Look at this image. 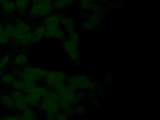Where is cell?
<instances>
[{
  "mask_svg": "<svg viewBox=\"0 0 160 120\" xmlns=\"http://www.w3.org/2000/svg\"><path fill=\"white\" fill-rule=\"evenodd\" d=\"M39 108L44 112L47 118H54L55 114L59 111L58 95L55 90H48L43 96Z\"/></svg>",
  "mask_w": 160,
  "mask_h": 120,
  "instance_id": "obj_1",
  "label": "cell"
},
{
  "mask_svg": "<svg viewBox=\"0 0 160 120\" xmlns=\"http://www.w3.org/2000/svg\"><path fill=\"white\" fill-rule=\"evenodd\" d=\"M13 40L19 46L25 47L32 43V28L28 22L18 20L14 25Z\"/></svg>",
  "mask_w": 160,
  "mask_h": 120,
  "instance_id": "obj_2",
  "label": "cell"
},
{
  "mask_svg": "<svg viewBox=\"0 0 160 120\" xmlns=\"http://www.w3.org/2000/svg\"><path fill=\"white\" fill-rule=\"evenodd\" d=\"M67 85L72 91L90 90L94 82L92 79L85 75L73 76L67 79Z\"/></svg>",
  "mask_w": 160,
  "mask_h": 120,
  "instance_id": "obj_3",
  "label": "cell"
},
{
  "mask_svg": "<svg viewBox=\"0 0 160 120\" xmlns=\"http://www.w3.org/2000/svg\"><path fill=\"white\" fill-rule=\"evenodd\" d=\"M47 70L33 66H26L21 70L19 77L21 79L27 82L37 83L43 79Z\"/></svg>",
  "mask_w": 160,
  "mask_h": 120,
  "instance_id": "obj_4",
  "label": "cell"
},
{
  "mask_svg": "<svg viewBox=\"0 0 160 120\" xmlns=\"http://www.w3.org/2000/svg\"><path fill=\"white\" fill-rule=\"evenodd\" d=\"M62 16L58 14H50L45 17L43 25L46 29L45 36L47 38H55L59 30Z\"/></svg>",
  "mask_w": 160,
  "mask_h": 120,
  "instance_id": "obj_5",
  "label": "cell"
},
{
  "mask_svg": "<svg viewBox=\"0 0 160 120\" xmlns=\"http://www.w3.org/2000/svg\"><path fill=\"white\" fill-rule=\"evenodd\" d=\"M54 9L52 1L40 0L32 3L30 9V14L33 18L45 17L51 14Z\"/></svg>",
  "mask_w": 160,
  "mask_h": 120,
  "instance_id": "obj_6",
  "label": "cell"
},
{
  "mask_svg": "<svg viewBox=\"0 0 160 120\" xmlns=\"http://www.w3.org/2000/svg\"><path fill=\"white\" fill-rule=\"evenodd\" d=\"M68 79V75L62 71L56 70H47L43 78L46 87L55 89L61 83Z\"/></svg>",
  "mask_w": 160,
  "mask_h": 120,
  "instance_id": "obj_7",
  "label": "cell"
},
{
  "mask_svg": "<svg viewBox=\"0 0 160 120\" xmlns=\"http://www.w3.org/2000/svg\"><path fill=\"white\" fill-rule=\"evenodd\" d=\"M54 90L58 95V101L68 102L71 106L78 104L79 99L77 97L76 92L70 89L65 82L61 83Z\"/></svg>",
  "mask_w": 160,
  "mask_h": 120,
  "instance_id": "obj_8",
  "label": "cell"
},
{
  "mask_svg": "<svg viewBox=\"0 0 160 120\" xmlns=\"http://www.w3.org/2000/svg\"><path fill=\"white\" fill-rule=\"evenodd\" d=\"M78 44L69 38L64 39L62 46L64 52L75 64H80V53Z\"/></svg>",
  "mask_w": 160,
  "mask_h": 120,
  "instance_id": "obj_9",
  "label": "cell"
},
{
  "mask_svg": "<svg viewBox=\"0 0 160 120\" xmlns=\"http://www.w3.org/2000/svg\"><path fill=\"white\" fill-rule=\"evenodd\" d=\"M48 90L46 86L37 85L31 92L26 94L25 95L30 106L33 108L39 107L43 96Z\"/></svg>",
  "mask_w": 160,
  "mask_h": 120,
  "instance_id": "obj_10",
  "label": "cell"
},
{
  "mask_svg": "<svg viewBox=\"0 0 160 120\" xmlns=\"http://www.w3.org/2000/svg\"><path fill=\"white\" fill-rule=\"evenodd\" d=\"M10 95L14 102V108L18 111L23 112L30 108L25 94L19 91L13 89L11 91Z\"/></svg>",
  "mask_w": 160,
  "mask_h": 120,
  "instance_id": "obj_11",
  "label": "cell"
},
{
  "mask_svg": "<svg viewBox=\"0 0 160 120\" xmlns=\"http://www.w3.org/2000/svg\"><path fill=\"white\" fill-rule=\"evenodd\" d=\"M12 85L13 89L19 90L26 94L31 92L37 84L36 83L24 81L20 78H16L12 83Z\"/></svg>",
  "mask_w": 160,
  "mask_h": 120,
  "instance_id": "obj_12",
  "label": "cell"
},
{
  "mask_svg": "<svg viewBox=\"0 0 160 120\" xmlns=\"http://www.w3.org/2000/svg\"><path fill=\"white\" fill-rule=\"evenodd\" d=\"M46 29L43 24H40L32 31V43H37L45 36Z\"/></svg>",
  "mask_w": 160,
  "mask_h": 120,
  "instance_id": "obj_13",
  "label": "cell"
},
{
  "mask_svg": "<svg viewBox=\"0 0 160 120\" xmlns=\"http://www.w3.org/2000/svg\"><path fill=\"white\" fill-rule=\"evenodd\" d=\"M61 24L64 27L68 34L76 31L75 22L74 20L70 17H62Z\"/></svg>",
  "mask_w": 160,
  "mask_h": 120,
  "instance_id": "obj_14",
  "label": "cell"
},
{
  "mask_svg": "<svg viewBox=\"0 0 160 120\" xmlns=\"http://www.w3.org/2000/svg\"><path fill=\"white\" fill-rule=\"evenodd\" d=\"M13 64L16 67H25L28 62V55L25 53H19L16 55L12 60Z\"/></svg>",
  "mask_w": 160,
  "mask_h": 120,
  "instance_id": "obj_15",
  "label": "cell"
},
{
  "mask_svg": "<svg viewBox=\"0 0 160 120\" xmlns=\"http://www.w3.org/2000/svg\"><path fill=\"white\" fill-rule=\"evenodd\" d=\"M16 10L20 14H24L29 7L31 0H15Z\"/></svg>",
  "mask_w": 160,
  "mask_h": 120,
  "instance_id": "obj_16",
  "label": "cell"
},
{
  "mask_svg": "<svg viewBox=\"0 0 160 120\" xmlns=\"http://www.w3.org/2000/svg\"><path fill=\"white\" fill-rule=\"evenodd\" d=\"M0 101L2 105L8 109L14 108V102L10 94H2L0 96Z\"/></svg>",
  "mask_w": 160,
  "mask_h": 120,
  "instance_id": "obj_17",
  "label": "cell"
},
{
  "mask_svg": "<svg viewBox=\"0 0 160 120\" xmlns=\"http://www.w3.org/2000/svg\"><path fill=\"white\" fill-rule=\"evenodd\" d=\"M74 2V0H56L53 3V6L54 9L61 10L66 7L71 6Z\"/></svg>",
  "mask_w": 160,
  "mask_h": 120,
  "instance_id": "obj_18",
  "label": "cell"
},
{
  "mask_svg": "<svg viewBox=\"0 0 160 120\" xmlns=\"http://www.w3.org/2000/svg\"><path fill=\"white\" fill-rule=\"evenodd\" d=\"M1 6L2 10L7 14H12L16 10L14 2L12 0H8Z\"/></svg>",
  "mask_w": 160,
  "mask_h": 120,
  "instance_id": "obj_19",
  "label": "cell"
},
{
  "mask_svg": "<svg viewBox=\"0 0 160 120\" xmlns=\"http://www.w3.org/2000/svg\"><path fill=\"white\" fill-rule=\"evenodd\" d=\"M22 112L23 120H37L36 112L32 108L30 107Z\"/></svg>",
  "mask_w": 160,
  "mask_h": 120,
  "instance_id": "obj_20",
  "label": "cell"
},
{
  "mask_svg": "<svg viewBox=\"0 0 160 120\" xmlns=\"http://www.w3.org/2000/svg\"><path fill=\"white\" fill-rule=\"evenodd\" d=\"M16 78V76L12 73H6L3 74L0 80L2 83L9 85L12 84Z\"/></svg>",
  "mask_w": 160,
  "mask_h": 120,
  "instance_id": "obj_21",
  "label": "cell"
},
{
  "mask_svg": "<svg viewBox=\"0 0 160 120\" xmlns=\"http://www.w3.org/2000/svg\"><path fill=\"white\" fill-rule=\"evenodd\" d=\"M4 31L6 36L9 40L14 39L15 34L14 26L12 23H8L4 25Z\"/></svg>",
  "mask_w": 160,
  "mask_h": 120,
  "instance_id": "obj_22",
  "label": "cell"
},
{
  "mask_svg": "<svg viewBox=\"0 0 160 120\" xmlns=\"http://www.w3.org/2000/svg\"><path fill=\"white\" fill-rule=\"evenodd\" d=\"M80 7L84 10H94L95 5L92 0H80Z\"/></svg>",
  "mask_w": 160,
  "mask_h": 120,
  "instance_id": "obj_23",
  "label": "cell"
},
{
  "mask_svg": "<svg viewBox=\"0 0 160 120\" xmlns=\"http://www.w3.org/2000/svg\"><path fill=\"white\" fill-rule=\"evenodd\" d=\"M10 40L6 36L4 31V25L0 22V46H5L9 43Z\"/></svg>",
  "mask_w": 160,
  "mask_h": 120,
  "instance_id": "obj_24",
  "label": "cell"
},
{
  "mask_svg": "<svg viewBox=\"0 0 160 120\" xmlns=\"http://www.w3.org/2000/svg\"><path fill=\"white\" fill-rule=\"evenodd\" d=\"M11 62L10 54H5L0 59V69L3 70L9 67Z\"/></svg>",
  "mask_w": 160,
  "mask_h": 120,
  "instance_id": "obj_25",
  "label": "cell"
},
{
  "mask_svg": "<svg viewBox=\"0 0 160 120\" xmlns=\"http://www.w3.org/2000/svg\"><path fill=\"white\" fill-rule=\"evenodd\" d=\"M58 106L60 109L66 112L72 107L69 102L64 101H58Z\"/></svg>",
  "mask_w": 160,
  "mask_h": 120,
  "instance_id": "obj_26",
  "label": "cell"
},
{
  "mask_svg": "<svg viewBox=\"0 0 160 120\" xmlns=\"http://www.w3.org/2000/svg\"><path fill=\"white\" fill-rule=\"evenodd\" d=\"M0 120H23L20 114H9L2 117Z\"/></svg>",
  "mask_w": 160,
  "mask_h": 120,
  "instance_id": "obj_27",
  "label": "cell"
},
{
  "mask_svg": "<svg viewBox=\"0 0 160 120\" xmlns=\"http://www.w3.org/2000/svg\"><path fill=\"white\" fill-rule=\"evenodd\" d=\"M68 114L64 112H59L56 113L54 116V119L56 120H68Z\"/></svg>",
  "mask_w": 160,
  "mask_h": 120,
  "instance_id": "obj_28",
  "label": "cell"
},
{
  "mask_svg": "<svg viewBox=\"0 0 160 120\" xmlns=\"http://www.w3.org/2000/svg\"><path fill=\"white\" fill-rule=\"evenodd\" d=\"M68 35H69V39L79 43V37L76 31H74V32H72Z\"/></svg>",
  "mask_w": 160,
  "mask_h": 120,
  "instance_id": "obj_29",
  "label": "cell"
},
{
  "mask_svg": "<svg viewBox=\"0 0 160 120\" xmlns=\"http://www.w3.org/2000/svg\"><path fill=\"white\" fill-rule=\"evenodd\" d=\"M75 111L77 114L82 115V114H85L86 113V111H87V108L83 105H78L76 108Z\"/></svg>",
  "mask_w": 160,
  "mask_h": 120,
  "instance_id": "obj_30",
  "label": "cell"
},
{
  "mask_svg": "<svg viewBox=\"0 0 160 120\" xmlns=\"http://www.w3.org/2000/svg\"><path fill=\"white\" fill-rule=\"evenodd\" d=\"M93 26H94L88 20L85 21L83 24V28H84V30H90V29H92Z\"/></svg>",
  "mask_w": 160,
  "mask_h": 120,
  "instance_id": "obj_31",
  "label": "cell"
},
{
  "mask_svg": "<svg viewBox=\"0 0 160 120\" xmlns=\"http://www.w3.org/2000/svg\"><path fill=\"white\" fill-rule=\"evenodd\" d=\"M66 113L68 114L69 117H73L74 116H75V115L77 114L76 112L75 109L72 108V107H71V108L69 109V110L66 112Z\"/></svg>",
  "mask_w": 160,
  "mask_h": 120,
  "instance_id": "obj_32",
  "label": "cell"
},
{
  "mask_svg": "<svg viewBox=\"0 0 160 120\" xmlns=\"http://www.w3.org/2000/svg\"><path fill=\"white\" fill-rule=\"evenodd\" d=\"M77 97L78 99H84L86 97V94L83 91H78L76 93Z\"/></svg>",
  "mask_w": 160,
  "mask_h": 120,
  "instance_id": "obj_33",
  "label": "cell"
},
{
  "mask_svg": "<svg viewBox=\"0 0 160 120\" xmlns=\"http://www.w3.org/2000/svg\"><path fill=\"white\" fill-rule=\"evenodd\" d=\"M96 92L93 90H89L88 97L90 99H92L95 98L96 96Z\"/></svg>",
  "mask_w": 160,
  "mask_h": 120,
  "instance_id": "obj_34",
  "label": "cell"
},
{
  "mask_svg": "<svg viewBox=\"0 0 160 120\" xmlns=\"http://www.w3.org/2000/svg\"><path fill=\"white\" fill-rule=\"evenodd\" d=\"M21 71V70H20L18 68L15 67L13 68L12 73L14 75H15L16 77L17 76H18V77H19Z\"/></svg>",
  "mask_w": 160,
  "mask_h": 120,
  "instance_id": "obj_35",
  "label": "cell"
},
{
  "mask_svg": "<svg viewBox=\"0 0 160 120\" xmlns=\"http://www.w3.org/2000/svg\"><path fill=\"white\" fill-rule=\"evenodd\" d=\"M8 0H0V5H2L3 4V3L5 2H7Z\"/></svg>",
  "mask_w": 160,
  "mask_h": 120,
  "instance_id": "obj_36",
  "label": "cell"
},
{
  "mask_svg": "<svg viewBox=\"0 0 160 120\" xmlns=\"http://www.w3.org/2000/svg\"><path fill=\"white\" fill-rule=\"evenodd\" d=\"M40 1V0H31V2H32V3H35L37 2Z\"/></svg>",
  "mask_w": 160,
  "mask_h": 120,
  "instance_id": "obj_37",
  "label": "cell"
},
{
  "mask_svg": "<svg viewBox=\"0 0 160 120\" xmlns=\"http://www.w3.org/2000/svg\"><path fill=\"white\" fill-rule=\"evenodd\" d=\"M3 70H1V69H0V79L1 78L2 76L3 75Z\"/></svg>",
  "mask_w": 160,
  "mask_h": 120,
  "instance_id": "obj_38",
  "label": "cell"
},
{
  "mask_svg": "<svg viewBox=\"0 0 160 120\" xmlns=\"http://www.w3.org/2000/svg\"><path fill=\"white\" fill-rule=\"evenodd\" d=\"M56 120L54 118H47L46 120Z\"/></svg>",
  "mask_w": 160,
  "mask_h": 120,
  "instance_id": "obj_39",
  "label": "cell"
},
{
  "mask_svg": "<svg viewBox=\"0 0 160 120\" xmlns=\"http://www.w3.org/2000/svg\"><path fill=\"white\" fill-rule=\"evenodd\" d=\"M50 1H52V0H50Z\"/></svg>",
  "mask_w": 160,
  "mask_h": 120,
  "instance_id": "obj_40",
  "label": "cell"
}]
</instances>
